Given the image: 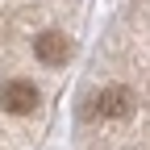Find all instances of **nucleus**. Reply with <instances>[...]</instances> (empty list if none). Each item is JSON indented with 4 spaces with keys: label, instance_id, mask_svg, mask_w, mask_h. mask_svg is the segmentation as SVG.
<instances>
[{
    "label": "nucleus",
    "instance_id": "obj_1",
    "mask_svg": "<svg viewBox=\"0 0 150 150\" xmlns=\"http://www.w3.org/2000/svg\"><path fill=\"white\" fill-rule=\"evenodd\" d=\"M71 50H75V42H71L63 29H42V33L33 38V59L42 63V67H63L71 59Z\"/></svg>",
    "mask_w": 150,
    "mask_h": 150
},
{
    "label": "nucleus",
    "instance_id": "obj_2",
    "mask_svg": "<svg viewBox=\"0 0 150 150\" xmlns=\"http://www.w3.org/2000/svg\"><path fill=\"white\" fill-rule=\"evenodd\" d=\"M38 104H42V96H38L33 79H8L4 88H0V108L13 112V117H29Z\"/></svg>",
    "mask_w": 150,
    "mask_h": 150
},
{
    "label": "nucleus",
    "instance_id": "obj_3",
    "mask_svg": "<svg viewBox=\"0 0 150 150\" xmlns=\"http://www.w3.org/2000/svg\"><path fill=\"white\" fill-rule=\"evenodd\" d=\"M96 112H100V117H108V121H121V117H129V112H134V92H129L125 83H112V88H104L100 96H96Z\"/></svg>",
    "mask_w": 150,
    "mask_h": 150
}]
</instances>
